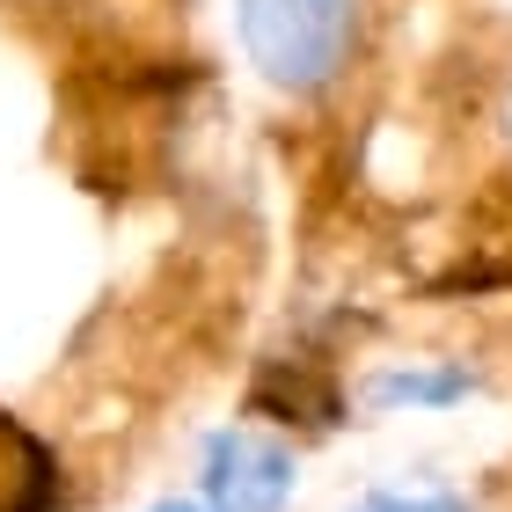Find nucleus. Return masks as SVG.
Returning <instances> with one entry per match:
<instances>
[{
    "instance_id": "4",
    "label": "nucleus",
    "mask_w": 512,
    "mask_h": 512,
    "mask_svg": "<svg viewBox=\"0 0 512 512\" xmlns=\"http://www.w3.org/2000/svg\"><path fill=\"white\" fill-rule=\"evenodd\" d=\"M469 395V374H432V366H395L374 381V410H403V403H454Z\"/></svg>"
},
{
    "instance_id": "2",
    "label": "nucleus",
    "mask_w": 512,
    "mask_h": 512,
    "mask_svg": "<svg viewBox=\"0 0 512 512\" xmlns=\"http://www.w3.org/2000/svg\"><path fill=\"white\" fill-rule=\"evenodd\" d=\"M205 512H278L293 498V447L264 432H213L205 439V476H198Z\"/></svg>"
},
{
    "instance_id": "6",
    "label": "nucleus",
    "mask_w": 512,
    "mask_h": 512,
    "mask_svg": "<svg viewBox=\"0 0 512 512\" xmlns=\"http://www.w3.org/2000/svg\"><path fill=\"white\" fill-rule=\"evenodd\" d=\"M154 512H205V505H198V498H161Z\"/></svg>"
},
{
    "instance_id": "3",
    "label": "nucleus",
    "mask_w": 512,
    "mask_h": 512,
    "mask_svg": "<svg viewBox=\"0 0 512 512\" xmlns=\"http://www.w3.org/2000/svg\"><path fill=\"white\" fill-rule=\"evenodd\" d=\"M52 505V454L0 410V512H44Z\"/></svg>"
},
{
    "instance_id": "5",
    "label": "nucleus",
    "mask_w": 512,
    "mask_h": 512,
    "mask_svg": "<svg viewBox=\"0 0 512 512\" xmlns=\"http://www.w3.org/2000/svg\"><path fill=\"white\" fill-rule=\"evenodd\" d=\"M344 512H469V498H454V491H359Z\"/></svg>"
},
{
    "instance_id": "1",
    "label": "nucleus",
    "mask_w": 512,
    "mask_h": 512,
    "mask_svg": "<svg viewBox=\"0 0 512 512\" xmlns=\"http://www.w3.org/2000/svg\"><path fill=\"white\" fill-rule=\"evenodd\" d=\"M242 59L286 96H322L359 44V0H235Z\"/></svg>"
}]
</instances>
